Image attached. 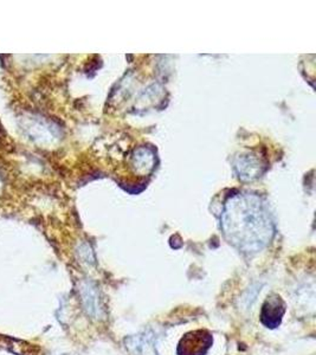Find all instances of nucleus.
<instances>
[{
  "label": "nucleus",
  "instance_id": "3",
  "mask_svg": "<svg viewBox=\"0 0 316 355\" xmlns=\"http://www.w3.org/2000/svg\"><path fill=\"white\" fill-rule=\"evenodd\" d=\"M287 311V306L280 295H267L261 308L260 321L267 329H276L281 326L284 314Z\"/></svg>",
  "mask_w": 316,
  "mask_h": 355
},
{
  "label": "nucleus",
  "instance_id": "4",
  "mask_svg": "<svg viewBox=\"0 0 316 355\" xmlns=\"http://www.w3.org/2000/svg\"><path fill=\"white\" fill-rule=\"evenodd\" d=\"M126 345L135 355H157L155 343L147 334L128 338L126 339Z\"/></svg>",
  "mask_w": 316,
  "mask_h": 355
},
{
  "label": "nucleus",
  "instance_id": "1",
  "mask_svg": "<svg viewBox=\"0 0 316 355\" xmlns=\"http://www.w3.org/2000/svg\"><path fill=\"white\" fill-rule=\"evenodd\" d=\"M227 241L239 250L252 254L262 250L272 241V223L262 212L232 216L224 223Z\"/></svg>",
  "mask_w": 316,
  "mask_h": 355
},
{
  "label": "nucleus",
  "instance_id": "5",
  "mask_svg": "<svg viewBox=\"0 0 316 355\" xmlns=\"http://www.w3.org/2000/svg\"><path fill=\"white\" fill-rule=\"evenodd\" d=\"M82 296L85 301V307L88 313L91 315L96 314L98 311V299H96V291L89 287L82 289Z\"/></svg>",
  "mask_w": 316,
  "mask_h": 355
},
{
  "label": "nucleus",
  "instance_id": "2",
  "mask_svg": "<svg viewBox=\"0 0 316 355\" xmlns=\"http://www.w3.org/2000/svg\"><path fill=\"white\" fill-rule=\"evenodd\" d=\"M213 345V335L207 329L187 331L179 340L177 355H207Z\"/></svg>",
  "mask_w": 316,
  "mask_h": 355
}]
</instances>
